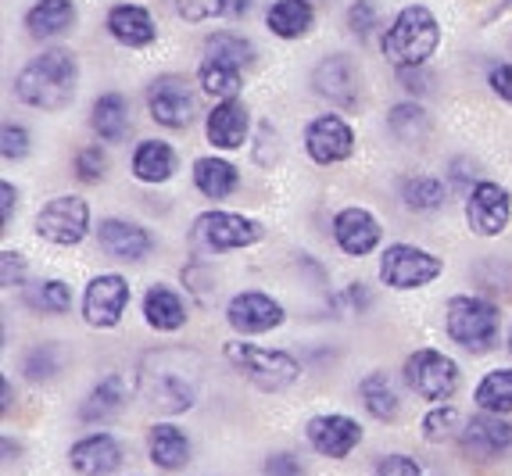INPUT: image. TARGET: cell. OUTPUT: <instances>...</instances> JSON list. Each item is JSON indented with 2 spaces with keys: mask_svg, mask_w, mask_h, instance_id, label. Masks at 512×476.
I'll list each match as a JSON object with an SVG mask.
<instances>
[{
  "mask_svg": "<svg viewBox=\"0 0 512 476\" xmlns=\"http://www.w3.org/2000/svg\"><path fill=\"white\" fill-rule=\"evenodd\" d=\"M69 462L79 476H111L122 466V444L111 434H90L72 444Z\"/></svg>",
  "mask_w": 512,
  "mask_h": 476,
  "instance_id": "obj_21",
  "label": "cell"
},
{
  "mask_svg": "<svg viewBox=\"0 0 512 476\" xmlns=\"http://www.w3.org/2000/svg\"><path fill=\"white\" fill-rule=\"evenodd\" d=\"M248 129H251V111L244 101L215 104L212 115H208V122H205L208 144L219 147V151H237V147H244Z\"/></svg>",
  "mask_w": 512,
  "mask_h": 476,
  "instance_id": "obj_20",
  "label": "cell"
},
{
  "mask_svg": "<svg viewBox=\"0 0 512 476\" xmlns=\"http://www.w3.org/2000/svg\"><path fill=\"white\" fill-rule=\"evenodd\" d=\"M26 373H29V380H51V376L58 373V351H54V344H43V348L29 351Z\"/></svg>",
  "mask_w": 512,
  "mask_h": 476,
  "instance_id": "obj_40",
  "label": "cell"
},
{
  "mask_svg": "<svg viewBox=\"0 0 512 476\" xmlns=\"http://www.w3.org/2000/svg\"><path fill=\"white\" fill-rule=\"evenodd\" d=\"M498 323H502L498 308L484 298H470V294H459V298H452L448 308H444L448 337H452L459 348L473 351V355H487V351L495 348Z\"/></svg>",
  "mask_w": 512,
  "mask_h": 476,
  "instance_id": "obj_5",
  "label": "cell"
},
{
  "mask_svg": "<svg viewBox=\"0 0 512 476\" xmlns=\"http://www.w3.org/2000/svg\"><path fill=\"white\" fill-rule=\"evenodd\" d=\"M380 237H384V230H380V222H376L373 212H366V208H344V212H337V219H333V240H337L344 255H351V258L369 255V251L380 244Z\"/></svg>",
  "mask_w": 512,
  "mask_h": 476,
  "instance_id": "obj_19",
  "label": "cell"
},
{
  "mask_svg": "<svg viewBox=\"0 0 512 476\" xmlns=\"http://www.w3.org/2000/svg\"><path fill=\"white\" fill-rule=\"evenodd\" d=\"M376 476H423V469H419L416 459H409V455H387V459L376 466Z\"/></svg>",
  "mask_w": 512,
  "mask_h": 476,
  "instance_id": "obj_45",
  "label": "cell"
},
{
  "mask_svg": "<svg viewBox=\"0 0 512 476\" xmlns=\"http://www.w3.org/2000/svg\"><path fill=\"white\" fill-rule=\"evenodd\" d=\"M305 437L319 455H326V459H348L362 441V426L351 416H337V412H333V416L308 419Z\"/></svg>",
  "mask_w": 512,
  "mask_h": 476,
  "instance_id": "obj_16",
  "label": "cell"
},
{
  "mask_svg": "<svg viewBox=\"0 0 512 476\" xmlns=\"http://www.w3.org/2000/svg\"><path fill=\"white\" fill-rule=\"evenodd\" d=\"M104 169H108V154L97 144L83 147V151L76 154V176L83 179V183H97V179L104 176Z\"/></svg>",
  "mask_w": 512,
  "mask_h": 476,
  "instance_id": "obj_41",
  "label": "cell"
},
{
  "mask_svg": "<svg viewBox=\"0 0 512 476\" xmlns=\"http://www.w3.org/2000/svg\"><path fill=\"white\" fill-rule=\"evenodd\" d=\"M0 197H4V204H0V208H4V215H0V219H4V230H8L11 215H15V208H18V190L11 187V183H0Z\"/></svg>",
  "mask_w": 512,
  "mask_h": 476,
  "instance_id": "obj_49",
  "label": "cell"
},
{
  "mask_svg": "<svg viewBox=\"0 0 512 476\" xmlns=\"http://www.w3.org/2000/svg\"><path fill=\"white\" fill-rule=\"evenodd\" d=\"M444 183L434 176H409L402 179V201L409 204L412 212H437L444 204Z\"/></svg>",
  "mask_w": 512,
  "mask_h": 476,
  "instance_id": "obj_35",
  "label": "cell"
},
{
  "mask_svg": "<svg viewBox=\"0 0 512 476\" xmlns=\"http://www.w3.org/2000/svg\"><path fill=\"white\" fill-rule=\"evenodd\" d=\"M0 140H4V147H0V151H4V158H8V162H22V158H26L29 154V133L22 126H4V133H0Z\"/></svg>",
  "mask_w": 512,
  "mask_h": 476,
  "instance_id": "obj_42",
  "label": "cell"
},
{
  "mask_svg": "<svg viewBox=\"0 0 512 476\" xmlns=\"http://www.w3.org/2000/svg\"><path fill=\"white\" fill-rule=\"evenodd\" d=\"M97 244L108 258L115 262H144L151 255V233L137 222H126V219H104L97 226Z\"/></svg>",
  "mask_w": 512,
  "mask_h": 476,
  "instance_id": "obj_17",
  "label": "cell"
},
{
  "mask_svg": "<svg viewBox=\"0 0 512 476\" xmlns=\"http://www.w3.org/2000/svg\"><path fill=\"white\" fill-rule=\"evenodd\" d=\"M437 43H441V26L434 11L423 4H409L398 11V18L384 33V58L394 68H423L437 51Z\"/></svg>",
  "mask_w": 512,
  "mask_h": 476,
  "instance_id": "obj_3",
  "label": "cell"
},
{
  "mask_svg": "<svg viewBox=\"0 0 512 476\" xmlns=\"http://www.w3.org/2000/svg\"><path fill=\"white\" fill-rule=\"evenodd\" d=\"M487 83H491V90H495L502 101L512 104V65H495V68H491V79H487Z\"/></svg>",
  "mask_w": 512,
  "mask_h": 476,
  "instance_id": "obj_47",
  "label": "cell"
},
{
  "mask_svg": "<svg viewBox=\"0 0 512 476\" xmlns=\"http://www.w3.org/2000/svg\"><path fill=\"white\" fill-rule=\"evenodd\" d=\"M205 387V358L190 348H154L137 362V398L158 416H180Z\"/></svg>",
  "mask_w": 512,
  "mask_h": 476,
  "instance_id": "obj_1",
  "label": "cell"
},
{
  "mask_svg": "<svg viewBox=\"0 0 512 476\" xmlns=\"http://www.w3.org/2000/svg\"><path fill=\"white\" fill-rule=\"evenodd\" d=\"M312 86L323 101L337 108H355L362 97V68L351 54H330L312 72Z\"/></svg>",
  "mask_w": 512,
  "mask_h": 476,
  "instance_id": "obj_10",
  "label": "cell"
},
{
  "mask_svg": "<svg viewBox=\"0 0 512 476\" xmlns=\"http://www.w3.org/2000/svg\"><path fill=\"white\" fill-rule=\"evenodd\" d=\"M512 215V197L498 183H477L466 197V222L477 237H498L505 233Z\"/></svg>",
  "mask_w": 512,
  "mask_h": 476,
  "instance_id": "obj_13",
  "label": "cell"
},
{
  "mask_svg": "<svg viewBox=\"0 0 512 476\" xmlns=\"http://www.w3.org/2000/svg\"><path fill=\"white\" fill-rule=\"evenodd\" d=\"M348 26H351V33L359 36V40H366V36L373 33V29H376V8L369 4V0H359V4H351Z\"/></svg>",
  "mask_w": 512,
  "mask_h": 476,
  "instance_id": "obj_43",
  "label": "cell"
},
{
  "mask_svg": "<svg viewBox=\"0 0 512 476\" xmlns=\"http://www.w3.org/2000/svg\"><path fill=\"white\" fill-rule=\"evenodd\" d=\"M126 305H129V283L122 280L119 272H104V276H94L90 287H86L83 319L94 330H111V326H119Z\"/></svg>",
  "mask_w": 512,
  "mask_h": 476,
  "instance_id": "obj_12",
  "label": "cell"
},
{
  "mask_svg": "<svg viewBox=\"0 0 512 476\" xmlns=\"http://www.w3.org/2000/svg\"><path fill=\"white\" fill-rule=\"evenodd\" d=\"M90 126L101 136L104 144H122L129 136V101L122 94H104L97 97Z\"/></svg>",
  "mask_w": 512,
  "mask_h": 476,
  "instance_id": "obj_27",
  "label": "cell"
},
{
  "mask_svg": "<svg viewBox=\"0 0 512 476\" xmlns=\"http://www.w3.org/2000/svg\"><path fill=\"white\" fill-rule=\"evenodd\" d=\"M108 33L122 47H147V43H154L158 29H154V18L147 8H140V4H119L108 15Z\"/></svg>",
  "mask_w": 512,
  "mask_h": 476,
  "instance_id": "obj_22",
  "label": "cell"
},
{
  "mask_svg": "<svg viewBox=\"0 0 512 476\" xmlns=\"http://www.w3.org/2000/svg\"><path fill=\"white\" fill-rule=\"evenodd\" d=\"M444 272V262L416 244H391L380 258V280L394 290H419Z\"/></svg>",
  "mask_w": 512,
  "mask_h": 476,
  "instance_id": "obj_7",
  "label": "cell"
},
{
  "mask_svg": "<svg viewBox=\"0 0 512 476\" xmlns=\"http://www.w3.org/2000/svg\"><path fill=\"white\" fill-rule=\"evenodd\" d=\"M305 151L312 162L337 165L355 151V133H351V126L341 115H319L305 129Z\"/></svg>",
  "mask_w": 512,
  "mask_h": 476,
  "instance_id": "obj_14",
  "label": "cell"
},
{
  "mask_svg": "<svg viewBox=\"0 0 512 476\" xmlns=\"http://www.w3.org/2000/svg\"><path fill=\"white\" fill-rule=\"evenodd\" d=\"M265 476H305V469H301V462L294 459V455L280 451V455H269V459H265Z\"/></svg>",
  "mask_w": 512,
  "mask_h": 476,
  "instance_id": "obj_46",
  "label": "cell"
},
{
  "mask_svg": "<svg viewBox=\"0 0 512 476\" xmlns=\"http://www.w3.org/2000/svg\"><path fill=\"white\" fill-rule=\"evenodd\" d=\"M176 11L187 22H212V18H226V0H176Z\"/></svg>",
  "mask_w": 512,
  "mask_h": 476,
  "instance_id": "obj_39",
  "label": "cell"
},
{
  "mask_svg": "<svg viewBox=\"0 0 512 476\" xmlns=\"http://www.w3.org/2000/svg\"><path fill=\"white\" fill-rule=\"evenodd\" d=\"M79 83V61L65 47L43 51L40 58L29 61L15 79V94L22 104L40 111H65L76 101Z\"/></svg>",
  "mask_w": 512,
  "mask_h": 476,
  "instance_id": "obj_2",
  "label": "cell"
},
{
  "mask_svg": "<svg viewBox=\"0 0 512 476\" xmlns=\"http://www.w3.org/2000/svg\"><path fill=\"white\" fill-rule=\"evenodd\" d=\"M455 423H459V412H455L452 405H437L427 412V419H423V437H427L430 444L444 441V437H452Z\"/></svg>",
  "mask_w": 512,
  "mask_h": 476,
  "instance_id": "obj_38",
  "label": "cell"
},
{
  "mask_svg": "<svg viewBox=\"0 0 512 476\" xmlns=\"http://www.w3.org/2000/svg\"><path fill=\"white\" fill-rule=\"evenodd\" d=\"M398 79H402L405 83V90H409V94H427L430 90V76L427 72H423V68H398Z\"/></svg>",
  "mask_w": 512,
  "mask_h": 476,
  "instance_id": "obj_48",
  "label": "cell"
},
{
  "mask_svg": "<svg viewBox=\"0 0 512 476\" xmlns=\"http://www.w3.org/2000/svg\"><path fill=\"white\" fill-rule=\"evenodd\" d=\"M405 383L423 401H448L459 391V366L434 348H419L405 358Z\"/></svg>",
  "mask_w": 512,
  "mask_h": 476,
  "instance_id": "obj_8",
  "label": "cell"
},
{
  "mask_svg": "<svg viewBox=\"0 0 512 476\" xmlns=\"http://www.w3.org/2000/svg\"><path fill=\"white\" fill-rule=\"evenodd\" d=\"M26 305L43 315H65L72 308V290L61 280H40L26 290Z\"/></svg>",
  "mask_w": 512,
  "mask_h": 476,
  "instance_id": "obj_36",
  "label": "cell"
},
{
  "mask_svg": "<svg viewBox=\"0 0 512 476\" xmlns=\"http://www.w3.org/2000/svg\"><path fill=\"white\" fill-rule=\"evenodd\" d=\"M76 26V4L72 0H40L26 15V29L36 40H51V36L69 33Z\"/></svg>",
  "mask_w": 512,
  "mask_h": 476,
  "instance_id": "obj_25",
  "label": "cell"
},
{
  "mask_svg": "<svg viewBox=\"0 0 512 476\" xmlns=\"http://www.w3.org/2000/svg\"><path fill=\"white\" fill-rule=\"evenodd\" d=\"M387 129H391V136L402 140V144H419V140L430 136V115L419 108V104H398V108H391V115H387Z\"/></svg>",
  "mask_w": 512,
  "mask_h": 476,
  "instance_id": "obj_34",
  "label": "cell"
},
{
  "mask_svg": "<svg viewBox=\"0 0 512 476\" xmlns=\"http://www.w3.org/2000/svg\"><path fill=\"white\" fill-rule=\"evenodd\" d=\"M265 22L283 40H298V36H305L312 29L316 11H312L308 0H276L273 8H269V15H265Z\"/></svg>",
  "mask_w": 512,
  "mask_h": 476,
  "instance_id": "obj_29",
  "label": "cell"
},
{
  "mask_svg": "<svg viewBox=\"0 0 512 476\" xmlns=\"http://www.w3.org/2000/svg\"><path fill=\"white\" fill-rule=\"evenodd\" d=\"M176 172V151L165 140H144L133 151V176L140 183H165Z\"/></svg>",
  "mask_w": 512,
  "mask_h": 476,
  "instance_id": "obj_28",
  "label": "cell"
},
{
  "mask_svg": "<svg viewBox=\"0 0 512 476\" xmlns=\"http://www.w3.org/2000/svg\"><path fill=\"white\" fill-rule=\"evenodd\" d=\"M22 280H26V258L18 251H4L0 255V283H4V290L22 287Z\"/></svg>",
  "mask_w": 512,
  "mask_h": 476,
  "instance_id": "obj_44",
  "label": "cell"
},
{
  "mask_svg": "<svg viewBox=\"0 0 512 476\" xmlns=\"http://www.w3.org/2000/svg\"><path fill=\"white\" fill-rule=\"evenodd\" d=\"M240 76H244V65H233V61H222V58H205L201 68H197L201 90L219 97V101H237Z\"/></svg>",
  "mask_w": 512,
  "mask_h": 476,
  "instance_id": "obj_32",
  "label": "cell"
},
{
  "mask_svg": "<svg viewBox=\"0 0 512 476\" xmlns=\"http://www.w3.org/2000/svg\"><path fill=\"white\" fill-rule=\"evenodd\" d=\"M194 183L205 197L222 201V197H230L233 190L240 187V172L233 169L230 162H222V158H197L194 162Z\"/></svg>",
  "mask_w": 512,
  "mask_h": 476,
  "instance_id": "obj_30",
  "label": "cell"
},
{
  "mask_svg": "<svg viewBox=\"0 0 512 476\" xmlns=\"http://www.w3.org/2000/svg\"><path fill=\"white\" fill-rule=\"evenodd\" d=\"M194 244L208 255H222V251H237V247H251L265 237L262 222L244 219V215L233 212H205L194 219V230H190Z\"/></svg>",
  "mask_w": 512,
  "mask_h": 476,
  "instance_id": "obj_6",
  "label": "cell"
},
{
  "mask_svg": "<svg viewBox=\"0 0 512 476\" xmlns=\"http://www.w3.org/2000/svg\"><path fill=\"white\" fill-rule=\"evenodd\" d=\"M122 408H126V383H122V376L111 373V376H104L94 391H90V398L83 401L79 419H83V423H111Z\"/></svg>",
  "mask_w": 512,
  "mask_h": 476,
  "instance_id": "obj_26",
  "label": "cell"
},
{
  "mask_svg": "<svg viewBox=\"0 0 512 476\" xmlns=\"http://www.w3.org/2000/svg\"><path fill=\"white\" fill-rule=\"evenodd\" d=\"M36 233L58 247H76L90 233V204L83 197H54L36 215Z\"/></svg>",
  "mask_w": 512,
  "mask_h": 476,
  "instance_id": "obj_9",
  "label": "cell"
},
{
  "mask_svg": "<svg viewBox=\"0 0 512 476\" xmlns=\"http://www.w3.org/2000/svg\"><path fill=\"white\" fill-rule=\"evenodd\" d=\"M147 451H151V462L158 469H183L190 462V437L183 434L180 426L172 423H154L151 434H147Z\"/></svg>",
  "mask_w": 512,
  "mask_h": 476,
  "instance_id": "obj_23",
  "label": "cell"
},
{
  "mask_svg": "<svg viewBox=\"0 0 512 476\" xmlns=\"http://www.w3.org/2000/svg\"><path fill=\"white\" fill-rule=\"evenodd\" d=\"M226 11H230V18L248 15V11H251V0H226Z\"/></svg>",
  "mask_w": 512,
  "mask_h": 476,
  "instance_id": "obj_50",
  "label": "cell"
},
{
  "mask_svg": "<svg viewBox=\"0 0 512 476\" xmlns=\"http://www.w3.org/2000/svg\"><path fill=\"white\" fill-rule=\"evenodd\" d=\"M205 58H222V61H233V65H251V58H255V47H251V40H244V36L237 33H215L208 36L205 43Z\"/></svg>",
  "mask_w": 512,
  "mask_h": 476,
  "instance_id": "obj_37",
  "label": "cell"
},
{
  "mask_svg": "<svg viewBox=\"0 0 512 476\" xmlns=\"http://www.w3.org/2000/svg\"><path fill=\"white\" fill-rule=\"evenodd\" d=\"M512 448V426L502 416H491V412H480L466 423L462 430V451L473 455V459H502L505 451Z\"/></svg>",
  "mask_w": 512,
  "mask_h": 476,
  "instance_id": "obj_18",
  "label": "cell"
},
{
  "mask_svg": "<svg viewBox=\"0 0 512 476\" xmlns=\"http://www.w3.org/2000/svg\"><path fill=\"white\" fill-rule=\"evenodd\" d=\"M509 351H512V344H509Z\"/></svg>",
  "mask_w": 512,
  "mask_h": 476,
  "instance_id": "obj_51",
  "label": "cell"
},
{
  "mask_svg": "<svg viewBox=\"0 0 512 476\" xmlns=\"http://www.w3.org/2000/svg\"><path fill=\"white\" fill-rule=\"evenodd\" d=\"M147 111L158 126L169 129H187L194 122V90L183 76H158L147 90Z\"/></svg>",
  "mask_w": 512,
  "mask_h": 476,
  "instance_id": "obj_11",
  "label": "cell"
},
{
  "mask_svg": "<svg viewBox=\"0 0 512 476\" xmlns=\"http://www.w3.org/2000/svg\"><path fill=\"white\" fill-rule=\"evenodd\" d=\"M226 358H230V366L237 369L244 380L255 383L258 391H265V394L287 391L301 376V366L294 355L273 351V348H258V344H244V340H230V344H226Z\"/></svg>",
  "mask_w": 512,
  "mask_h": 476,
  "instance_id": "obj_4",
  "label": "cell"
},
{
  "mask_svg": "<svg viewBox=\"0 0 512 476\" xmlns=\"http://www.w3.org/2000/svg\"><path fill=\"white\" fill-rule=\"evenodd\" d=\"M473 401L480 405V412H491V416H505L512 412V369H495L477 383V394Z\"/></svg>",
  "mask_w": 512,
  "mask_h": 476,
  "instance_id": "obj_33",
  "label": "cell"
},
{
  "mask_svg": "<svg viewBox=\"0 0 512 476\" xmlns=\"http://www.w3.org/2000/svg\"><path fill=\"white\" fill-rule=\"evenodd\" d=\"M226 319L240 337H255V333H269L283 323V305L262 294V290H244L230 301Z\"/></svg>",
  "mask_w": 512,
  "mask_h": 476,
  "instance_id": "obj_15",
  "label": "cell"
},
{
  "mask_svg": "<svg viewBox=\"0 0 512 476\" xmlns=\"http://www.w3.org/2000/svg\"><path fill=\"white\" fill-rule=\"evenodd\" d=\"M144 319L151 330L172 333V330H180V326H187V305H183V298L172 287L154 283L144 294Z\"/></svg>",
  "mask_w": 512,
  "mask_h": 476,
  "instance_id": "obj_24",
  "label": "cell"
},
{
  "mask_svg": "<svg viewBox=\"0 0 512 476\" xmlns=\"http://www.w3.org/2000/svg\"><path fill=\"white\" fill-rule=\"evenodd\" d=\"M359 394H362V405L373 419L380 423H394L398 412H402V401H398V391H394V383L387 380V373H369L366 380L359 383Z\"/></svg>",
  "mask_w": 512,
  "mask_h": 476,
  "instance_id": "obj_31",
  "label": "cell"
}]
</instances>
